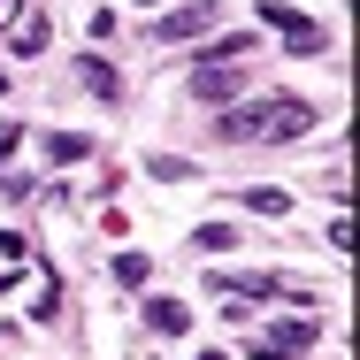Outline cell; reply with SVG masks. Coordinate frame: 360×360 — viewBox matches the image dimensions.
I'll use <instances>...</instances> for the list:
<instances>
[{
	"mask_svg": "<svg viewBox=\"0 0 360 360\" xmlns=\"http://www.w3.org/2000/svg\"><path fill=\"white\" fill-rule=\"evenodd\" d=\"M146 322H153L161 338H184V330H192V314H184L176 299H153V307H146Z\"/></svg>",
	"mask_w": 360,
	"mask_h": 360,
	"instance_id": "277c9868",
	"label": "cell"
},
{
	"mask_svg": "<svg viewBox=\"0 0 360 360\" xmlns=\"http://www.w3.org/2000/svg\"><path fill=\"white\" fill-rule=\"evenodd\" d=\"M299 131H314L307 100H253L245 115H222V139H299Z\"/></svg>",
	"mask_w": 360,
	"mask_h": 360,
	"instance_id": "6da1fadb",
	"label": "cell"
},
{
	"mask_svg": "<svg viewBox=\"0 0 360 360\" xmlns=\"http://www.w3.org/2000/svg\"><path fill=\"white\" fill-rule=\"evenodd\" d=\"M238 84H245L238 70H200V77H192V92H200V100H230Z\"/></svg>",
	"mask_w": 360,
	"mask_h": 360,
	"instance_id": "5b68a950",
	"label": "cell"
},
{
	"mask_svg": "<svg viewBox=\"0 0 360 360\" xmlns=\"http://www.w3.org/2000/svg\"><path fill=\"white\" fill-rule=\"evenodd\" d=\"M230 245H238L230 222H200V253H230Z\"/></svg>",
	"mask_w": 360,
	"mask_h": 360,
	"instance_id": "52a82bcc",
	"label": "cell"
},
{
	"mask_svg": "<svg viewBox=\"0 0 360 360\" xmlns=\"http://www.w3.org/2000/svg\"><path fill=\"white\" fill-rule=\"evenodd\" d=\"M39 46H46V15H31V23L15 31V54H39Z\"/></svg>",
	"mask_w": 360,
	"mask_h": 360,
	"instance_id": "9c48e42d",
	"label": "cell"
},
{
	"mask_svg": "<svg viewBox=\"0 0 360 360\" xmlns=\"http://www.w3.org/2000/svg\"><path fill=\"white\" fill-rule=\"evenodd\" d=\"M15 139H23V131H15V123H0V153H8V146H15Z\"/></svg>",
	"mask_w": 360,
	"mask_h": 360,
	"instance_id": "7c38bea8",
	"label": "cell"
},
{
	"mask_svg": "<svg viewBox=\"0 0 360 360\" xmlns=\"http://www.w3.org/2000/svg\"><path fill=\"white\" fill-rule=\"evenodd\" d=\"M139 8H153V0H139Z\"/></svg>",
	"mask_w": 360,
	"mask_h": 360,
	"instance_id": "4fadbf2b",
	"label": "cell"
},
{
	"mask_svg": "<svg viewBox=\"0 0 360 360\" xmlns=\"http://www.w3.org/2000/svg\"><path fill=\"white\" fill-rule=\"evenodd\" d=\"M84 84H92L100 100H115V70H108V62H84Z\"/></svg>",
	"mask_w": 360,
	"mask_h": 360,
	"instance_id": "30bf717a",
	"label": "cell"
},
{
	"mask_svg": "<svg viewBox=\"0 0 360 360\" xmlns=\"http://www.w3.org/2000/svg\"><path fill=\"white\" fill-rule=\"evenodd\" d=\"M46 161H84V139H77V131H54V139H46Z\"/></svg>",
	"mask_w": 360,
	"mask_h": 360,
	"instance_id": "ba28073f",
	"label": "cell"
},
{
	"mask_svg": "<svg viewBox=\"0 0 360 360\" xmlns=\"http://www.w3.org/2000/svg\"><path fill=\"white\" fill-rule=\"evenodd\" d=\"M215 15H222V0H192V8H176V15H161L153 31H161V39H184V31H200V23H215Z\"/></svg>",
	"mask_w": 360,
	"mask_h": 360,
	"instance_id": "3957f363",
	"label": "cell"
},
{
	"mask_svg": "<svg viewBox=\"0 0 360 360\" xmlns=\"http://www.w3.org/2000/svg\"><path fill=\"white\" fill-rule=\"evenodd\" d=\"M314 345V314H299V322H276V330H261V345H253V360H291Z\"/></svg>",
	"mask_w": 360,
	"mask_h": 360,
	"instance_id": "7a4b0ae2",
	"label": "cell"
},
{
	"mask_svg": "<svg viewBox=\"0 0 360 360\" xmlns=\"http://www.w3.org/2000/svg\"><path fill=\"white\" fill-rule=\"evenodd\" d=\"M146 176H161V184H184V176H192V161H176V153H153V161H146Z\"/></svg>",
	"mask_w": 360,
	"mask_h": 360,
	"instance_id": "8992f818",
	"label": "cell"
},
{
	"mask_svg": "<svg viewBox=\"0 0 360 360\" xmlns=\"http://www.w3.org/2000/svg\"><path fill=\"white\" fill-rule=\"evenodd\" d=\"M245 207H253V215H284V192H269V184H261V192H245Z\"/></svg>",
	"mask_w": 360,
	"mask_h": 360,
	"instance_id": "8fae6325",
	"label": "cell"
}]
</instances>
